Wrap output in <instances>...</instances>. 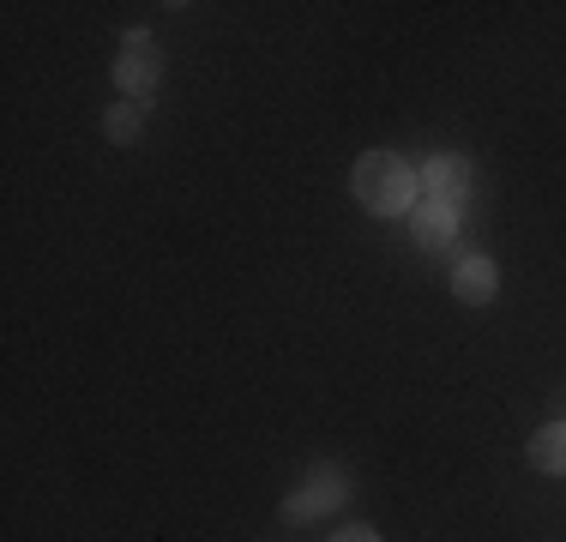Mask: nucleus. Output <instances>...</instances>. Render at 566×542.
I'll use <instances>...</instances> for the list:
<instances>
[{"label": "nucleus", "mask_w": 566, "mask_h": 542, "mask_svg": "<svg viewBox=\"0 0 566 542\" xmlns=\"http://www.w3.org/2000/svg\"><path fill=\"white\" fill-rule=\"evenodd\" d=\"M349 187H356V199L368 211H380V217H398V211H410L416 206V169L403 163L398 152H361L356 157V175H349Z\"/></svg>", "instance_id": "1"}, {"label": "nucleus", "mask_w": 566, "mask_h": 542, "mask_svg": "<svg viewBox=\"0 0 566 542\" xmlns=\"http://www.w3.org/2000/svg\"><path fill=\"white\" fill-rule=\"evenodd\" d=\"M103 133H109L115 145H133L145 133V108L139 103H115L109 115H103Z\"/></svg>", "instance_id": "8"}, {"label": "nucleus", "mask_w": 566, "mask_h": 542, "mask_svg": "<svg viewBox=\"0 0 566 542\" xmlns=\"http://www.w3.org/2000/svg\"><path fill=\"white\" fill-rule=\"evenodd\" d=\"M115 85L127 91V103H145L157 85H164V49H157L151 31H127V37H120Z\"/></svg>", "instance_id": "2"}, {"label": "nucleus", "mask_w": 566, "mask_h": 542, "mask_svg": "<svg viewBox=\"0 0 566 542\" xmlns=\"http://www.w3.org/2000/svg\"><path fill=\"white\" fill-rule=\"evenodd\" d=\"M332 542H380V536H374L368 524H349V531H338V536H332Z\"/></svg>", "instance_id": "9"}, {"label": "nucleus", "mask_w": 566, "mask_h": 542, "mask_svg": "<svg viewBox=\"0 0 566 542\" xmlns=\"http://www.w3.org/2000/svg\"><path fill=\"white\" fill-rule=\"evenodd\" d=\"M531 465L543 470V477H566V416L531 434Z\"/></svg>", "instance_id": "7"}, {"label": "nucleus", "mask_w": 566, "mask_h": 542, "mask_svg": "<svg viewBox=\"0 0 566 542\" xmlns=\"http://www.w3.org/2000/svg\"><path fill=\"white\" fill-rule=\"evenodd\" d=\"M470 187H476V175H470V157L440 152V157L422 163V194L434 199V206H452V211H458V199H470Z\"/></svg>", "instance_id": "4"}, {"label": "nucleus", "mask_w": 566, "mask_h": 542, "mask_svg": "<svg viewBox=\"0 0 566 542\" xmlns=\"http://www.w3.org/2000/svg\"><path fill=\"white\" fill-rule=\"evenodd\" d=\"M338 500H344V470H307L302 488L283 500V519H290V524H307V519H319V512H332Z\"/></svg>", "instance_id": "3"}, {"label": "nucleus", "mask_w": 566, "mask_h": 542, "mask_svg": "<svg viewBox=\"0 0 566 542\" xmlns=\"http://www.w3.org/2000/svg\"><path fill=\"white\" fill-rule=\"evenodd\" d=\"M494 290H501V271H494V260H482V253H470V260L452 265V295L470 308H489Z\"/></svg>", "instance_id": "5"}, {"label": "nucleus", "mask_w": 566, "mask_h": 542, "mask_svg": "<svg viewBox=\"0 0 566 542\" xmlns=\"http://www.w3.org/2000/svg\"><path fill=\"white\" fill-rule=\"evenodd\" d=\"M410 236H416V248L422 253H440V248H452V236H458V211L452 206H416V217H410Z\"/></svg>", "instance_id": "6"}]
</instances>
